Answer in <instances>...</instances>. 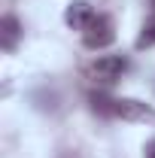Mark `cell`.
Listing matches in <instances>:
<instances>
[{"mask_svg": "<svg viewBox=\"0 0 155 158\" xmlns=\"http://www.w3.org/2000/svg\"><path fill=\"white\" fill-rule=\"evenodd\" d=\"M146 158H155V140L146 143Z\"/></svg>", "mask_w": 155, "mask_h": 158, "instance_id": "cell-8", "label": "cell"}, {"mask_svg": "<svg viewBox=\"0 0 155 158\" xmlns=\"http://www.w3.org/2000/svg\"><path fill=\"white\" fill-rule=\"evenodd\" d=\"M113 40H116V24H113L110 15H100V12H97L94 19H91V24L82 31V43H85V49H91V52L113 46Z\"/></svg>", "mask_w": 155, "mask_h": 158, "instance_id": "cell-1", "label": "cell"}, {"mask_svg": "<svg viewBox=\"0 0 155 158\" xmlns=\"http://www.w3.org/2000/svg\"><path fill=\"white\" fill-rule=\"evenodd\" d=\"M21 21L15 19V15H3L0 19V46H3V52H12L15 46H19L21 40Z\"/></svg>", "mask_w": 155, "mask_h": 158, "instance_id": "cell-5", "label": "cell"}, {"mask_svg": "<svg viewBox=\"0 0 155 158\" xmlns=\"http://www.w3.org/2000/svg\"><path fill=\"white\" fill-rule=\"evenodd\" d=\"M125 70H128V58H122V55H100L88 67V73L94 79H100V82H116Z\"/></svg>", "mask_w": 155, "mask_h": 158, "instance_id": "cell-3", "label": "cell"}, {"mask_svg": "<svg viewBox=\"0 0 155 158\" xmlns=\"http://www.w3.org/2000/svg\"><path fill=\"white\" fill-rule=\"evenodd\" d=\"M152 46H155V15L143 21L140 37H137V49H152Z\"/></svg>", "mask_w": 155, "mask_h": 158, "instance_id": "cell-6", "label": "cell"}, {"mask_svg": "<svg viewBox=\"0 0 155 158\" xmlns=\"http://www.w3.org/2000/svg\"><path fill=\"white\" fill-rule=\"evenodd\" d=\"M116 118L122 122H149L155 125V106L143 103V100H134V98H116Z\"/></svg>", "mask_w": 155, "mask_h": 158, "instance_id": "cell-2", "label": "cell"}, {"mask_svg": "<svg viewBox=\"0 0 155 158\" xmlns=\"http://www.w3.org/2000/svg\"><path fill=\"white\" fill-rule=\"evenodd\" d=\"M94 6L88 3V0H73V3H67V9H64V21L73 27V31H85L91 19H94Z\"/></svg>", "mask_w": 155, "mask_h": 158, "instance_id": "cell-4", "label": "cell"}, {"mask_svg": "<svg viewBox=\"0 0 155 158\" xmlns=\"http://www.w3.org/2000/svg\"><path fill=\"white\" fill-rule=\"evenodd\" d=\"M91 110L100 116H116V98H107V94H91Z\"/></svg>", "mask_w": 155, "mask_h": 158, "instance_id": "cell-7", "label": "cell"}]
</instances>
